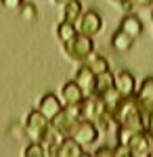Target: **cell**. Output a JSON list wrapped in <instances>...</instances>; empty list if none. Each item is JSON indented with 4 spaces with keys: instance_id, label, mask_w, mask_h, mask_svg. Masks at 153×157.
<instances>
[{
    "instance_id": "cell-1",
    "label": "cell",
    "mask_w": 153,
    "mask_h": 157,
    "mask_svg": "<svg viewBox=\"0 0 153 157\" xmlns=\"http://www.w3.org/2000/svg\"><path fill=\"white\" fill-rule=\"evenodd\" d=\"M82 120V103L80 105H67V107H63L57 117H53L50 120V126L61 134V136H71L73 130L78 128V124Z\"/></svg>"
},
{
    "instance_id": "cell-2",
    "label": "cell",
    "mask_w": 153,
    "mask_h": 157,
    "mask_svg": "<svg viewBox=\"0 0 153 157\" xmlns=\"http://www.w3.org/2000/svg\"><path fill=\"white\" fill-rule=\"evenodd\" d=\"M63 50H65V55H67L71 61H76V63L82 65V63H86V61L92 57L94 40H92V38H88V36L78 34L69 44H63Z\"/></svg>"
},
{
    "instance_id": "cell-3",
    "label": "cell",
    "mask_w": 153,
    "mask_h": 157,
    "mask_svg": "<svg viewBox=\"0 0 153 157\" xmlns=\"http://www.w3.org/2000/svg\"><path fill=\"white\" fill-rule=\"evenodd\" d=\"M50 128V120L40 111V109H32L27 115H25V124H23V132L29 140L40 143L42 136L46 134V130Z\"/></svg>"
},
{
    "instance_id": "cell-4",
    "label": "cell",
    "mask_w": 153,
    "mask_h": 157,
    "mask_svg": "<svg viewBox=\"0 0 153 157\" xmlns=\"http://www.w3.org/2000/svg\"><path fill=\"white\" fill-rule=\"evenodd\" d=\"M76 27H78V34L88 36V38H94V36H99V34L103 32V17H101L96 11L88 9V11L82 13V17L78 19Z\"/></svg>"
},
{
    "instance_id": "cell-5",
    "label": "cell",
    "mask_w": 153,
    "mask_h": 157,
    "mask_svg": "<svg viewBox=\"0 0 153 157\" xmlns=\"http://www.w3.org/2000/svg\"><path fill=\"white\" fill-rule=\"evenodd\" d=\"M99 134H101V130L96 128V124H94V121H90V120H80L78 128H76V130H73V134H71V138H76V140H78L84 149H88V147H94V145H96Z\"/></svg>"
},
{
    "instance_id": "cell-6",
    "label": "cell",
    "mask_w": 153,
    "mask_h": 157,
    "mask_svg": "<svg viewBox=\"0 0 153 157\" xmlns=\"http://www.w3.org/2000/svg\"><path fill=\"white\" fill-rule=\"evenodd\" d=\"M109 111H107L105 103H103V98L96 97V94H86L82 101V120H90V121H96L101 120L103 115H107ZM111 115V113H109Z\"/></svg>"
},
{
    "instance_id": "cell-7",
    "label": "cell",
    "mask_w": 153,
    "mask_h": 157,
    "mask_svg": "<svg viewBox=\"0 0 153 157\" xmlns=\"http://www.w3.org/2000/svg\"><path fill=\"white\" fill-rule=\"evenodd\" d=\"M136 103L147 117L153 113V75L145 78L141 82L139 90H136Z\"/></svg>"
},
{
    "instance_id": "cell-8",
    "label": "cell",
    "mask_w": 153,
    "mask_h": 157,
    "mask_svg": "<svg viewBox=\"0 0 153 157\" xmlns=\"http://www.w3.org/2000/svg\"><path fill=\"white\" fill-rule=\"evenodd\" d=\"M84 97H86V92L73 80L65 82L59 90V98H61V103H63V107H67V105H80L84 101Z\"/></svg>"
},
{
    "instance_id": "cell-9",
    "label": "cell",
    "mask_w": 153,
    "mask_h": 157,
    "mask_svg": "<svg viewBox=\"0 0 153 157\" xmlns=\"http://www.w3.org/2000/svg\"><path fill=\"white\" fill-rule=\"evenodd\" d=\"M116 90H118L120 94L124 98H132L136 97V90H139V86H136V80H134V75L126 69H122V71L116 73Z\"/></svg>"
},
{
    "instance_id": "cell-10",
    "label": "cell",
    "mask_w": 153,
    "mask_h": 157,
    "mask_svg": "<svg viewBox=\"0 0 153 157\" xmlns=\"http://www.w3.org/2000/svg\"><path fill=\"white\" fill-rule=\"evenodd\" d=\"M44 115H46L48 120H53V117H57L61 111H63V103H61L59 94H55V92H46V94H42V98L38 101V107Z\"/></svg>"
},
{
    "instance_id": "cell-11",
    "label": "cell",
    "mask_w": 153,
    "mask_h": 157,
    "mask_svg": "<svg viewBox=\"0 0 153 157\" xmlns=\"http://www.w3.org/2000/svg\"><path fill=\"white\" fill-rule=\"evenodd\" d=\"M94 80H96V73L86 65V63H82L78 69H76V73H73V82L82 88L86 94H92L94 90Z\"/></svg>"
},
{
    "instance_id": "cell-12",
    "label": "cell",
    "mask_w": 153,
    "mask_h": 157,
    "mask_svg": "<svg viewBox=\"0 0 153 157\" xmlns=\"http://www.w3.org/2000/svg\"><path fill=\"white\" fill-rule=\"evenodd\" d=\"M120 29H122V32H126L128 36H132L134 40H136V38H141L143 32H145L141 17H139V15H134V13H126V15L122 17V21H120Z\"/></svg>"
},
{
    "instance_id": "cell-13",
    "label": "cell",
    "mask_w": 153,
    "mask_h": 157,
    "mask_svg": "<svg viewBox=\"0 0 153 157\" xmlns=\"http://www.w3.org/2000/svg\"><path fill=\"white\" fill-rule=\"evenodd\" d=\"M113 88H116V73H111V71L99 73V75H96V80H94L92 94L103 97V94H107V92H109V90H113Z\"/></svg>"
},
{
    "instance_id": "cell-14",
    "label": "cell",
    "mask_w": 153,
    "mask_h": 157,
    "mask_svg": "<svg viewBox=\"0 0 153 157\" xmlns=\"http://www.w3.org/2000/svg\"><path fill=\"white\" fill-rule=\"evenodd\" d=\"M63 138H65V136H61L53 126L46 130V134L42 136V140H40V143H42V147L46 149V155L48 157H55V155H57V149H59V145L63 143Z\"/></svg>"
},
{
    "instance_id": "cell-15",
    "label": "cell",
    "mask_w": 153,
    "mask_h": 157,
    "mask_svg": "<svg viewBox=\"0 0 153 157\" xmlns=\"http://www.w3.org/2000/svg\"><path fill=\"white\" fill-rule=\"evenodd\" d=\"M134 38L128 36L126 32H122V29H116L113 34H111V48L116 50V52H128L132 46H134Z\"/></svg>"
},
{
    "instance_id": "cell-16",
    "label": "cell",
    "mask_w": 153,
    "mask_h": 157,
    "mask_svg": "<svg viewBox=\"0 0 153 157\" xmlns=\"http://www.w3.org/2000/svg\"><path fill=\"white\" fill-rule=\"evenodd\" d=\"M84 151V147L76 140V138H71V136H67V138H63V143L59 145V149H57V155L55 157H80V153Z\"/></svg>"
},
{
    "instance_id": "cell-17",
    "label": "cell",
    "mask_w": 153,
    "mask_h": 157,
    "mask_svg": "<svg viewBox=\"0 0 153 157\" xmlns=\"http://www.w3.org/2000/svg\"><path fill=\"white\" fill-rule=\"evenodd\" d=\"M82 13H84L82 0H71V2H67V4L63 6V21H67V23H78V19L82 17Z\"/></svg>"
},
{
    "instance_id": "cell-18",
    "label": "cell",
    "mask_w": 153,
    "mask_h": 157,
    "mask_svg": "<svg viewBox=\"0 0 153 157\" xmlns=\"http://www.w3.org/2000/svg\"><path fill=\"white\" fill-rule=\"evenodd\" d=\"M76 36H78V27H76V23L61 21V23L57 25V38L61 40V44H69Z\"/></svg>"
},
{
    "instance_id": "cell-19",
    "label": "cell",
    "mask_w": 153,
    "mask_h": 157,
    "mask_svg": "<svg viewBox=\"0 0 153 157\" xmlns=\"http://www.w3.org/2000/svg\"><path fill=\"white\" fill-rule=\"evenodd\" d=\"M86 65H88V67H90L96 75H99V73L109 71V61H107L103 55H96V52H92V57L86 61Z\"/></svg>"
},
{
    "instance_id": "cell-20",
    "label": "cell",
    "mask_w": 153,
    "mask_h": 157,
    "mask_svg": "<svg viewBox=\"0 0 153 157\" xmlns=\"http://www.w3.org/2000/svg\"><path fill=\"white\" fill-rule=\"evenodd\" d=\"M23 157H48V155H46V149L42 147V143L32 140V143L23 149Z\"/></svg>"
},
{
    "instance_id": "cell-21",
    "label": "cell",
    "mask_w": 153,
    "mask_h": 157,
    "mask_svg": "<svg viewBox=\"0 0 153 157\" xmlns=\"http://www.w3.org/2000/svg\"><path fill=\"white\" fill-rule=\"evenodd\" d=\"M19 13H21V19H23V21H29V23L38 17V11H36V6L32 2H25L23 6L19 9Z\"/></svg>"
},
{
    "instance_id": "cell-22",
    "label": "cell",
    "mask_w": 153,
    "mask_h": 157,
    "mask_svg": "<svg viewBox=\"0 0 153 157\" xmlns=\"http://www.w3.org/2000/svg\"><path fill=\"white\" fill-rule=\"evenodd\" d=\"M92 157H116V147L111 145H101L94 149Z\"/></svg>"
},
{
    "instance_id": "cell-23",
    "label": "cell",
    "mask_w": 153,
    "mask_h": 157,
    "mask_svg": "<svg viewBox=\"0 0 153 157\" xmlns=\"http://www.w3.org/2000/svg\"><path fill=\"white\" fill-rule=\"evenodd\" d=\"M0 4H2L4 9H17V11H19L25 4V0H0Z\"/></svg>"
},
{
    "instance_id": "cell-24",
    "label": "cell",
    "mask_w": 153,
    "mask_h": 157,
    "mask_svg": "<svg viewBox=\"0 0 153 157\" xmlns=\"http://www.w3.org/2000/svg\"><path fill=\"white\" fill-rule=\"evenodd\" d=\"M113 4H120L122 9L126 13H132V9H134V4H132V0H111Z\"/></svg>"
},
{
    "instance_id": "cell-25",
    "label": "cell",
    "mask_w": 153,
    "mask_h": 157,
    "mask_svg": "<svg viewBox=\"0 0 153 157\" xmlns=\"http://www.w3.org/2000/svg\"><path fill=\"white\" fill-rule=\"evenodd\" d=\"M116 157H130V151L126 145H116Z\"/></svg>"
},
{
    "instance_id": "cell-26",
    "label": "cell",
    "mask_w": 153,
    "mask_h": 157,
    "mask_svg": "<svg viewBox=\"0 0 153 157\" xmlns=\"http://www.w3.org/2000/svg\"><path fill=\"white\" fill-rule=\"evenodd\" d=\"M132 4L134 6H151L153 0H132Z\"/></svg>"
},
{
    "instance_id": "cell-27",
    "label": "cell",
    "mask_w": 153,
    "mask_h": 157,
    "mask_svg": "<svg viewBox=\"0 0 153 157\" xmlns=\"http://www.w3.org/2000/svg\"><path fill=\"white\" fill-rule=\"evenodd\" d=\"M53 2H55L57 6H61V9H63V6H65L67 2H71V0H53Z\"/></svg>"
},
{
    "instance_id": "cell-28",
    "label": "cell",
    "mask_w": 153,
    "mask_h": 157,
    "mask_svg": "<svg viewBox=\"0 0 153 157\" xmlns=\"http://www.w3.org/2000/svg\"><path fill=\"white\" fill-rule=\"evenodd\" d=\"M80 157H92V153H88V151H82V153H80Z\"/></svg>"
},
{
    "instance_id": "cell-29",
    "label": "cell",
    "mask_w": 153,
    "mask_h": 157,
    "mask_svg": "<svg viewBox=\"0 0 153 157\" xmlns=\"http://www.w3.org/2000/svg\"><path fill=\"white\" fill-rule=\"evenodd\" d=\"M151 23H153V11H151Z\"/></svg>"
}]
</instances>
